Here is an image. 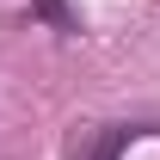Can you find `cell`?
Returning a JSON list of instances; mask_svg holds the SVG:
<instances>
[{"label": "cell", "mask_w": 160, "mask_h": 160, "mask_svg": "<svg viewBox=\"0 0 160 160\" xmlns=\"http://www.w3.org/2000/svg\"><path fill=\"white\" fill-rule=\"evenodd\" d=\"M142 136H160V123H99L74 142L68 160H123V148H136Z\"/></svg>", "instance_id": "obj_1"}]
</instances>
